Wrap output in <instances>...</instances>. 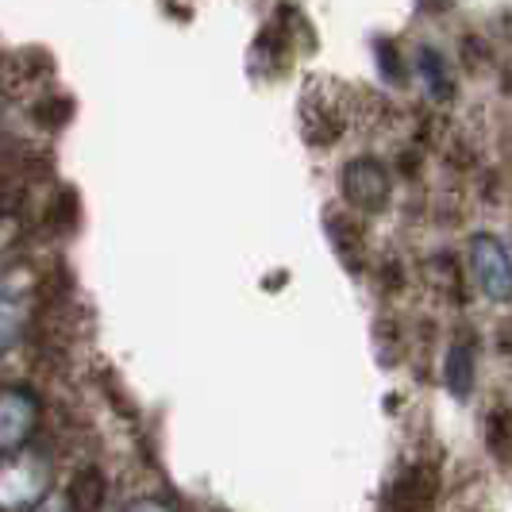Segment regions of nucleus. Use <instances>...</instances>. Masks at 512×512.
I'll list each match as a JSON object with an SVG mask.
<instances>
[{
  "instance_id": "obj_1",
  "label": "nucleus",
  "mask_w": 512,
  "mask_h": 512,
  "mask_svg": "<svg viewBox=\"0 0 512 512\" xmlns=\"http://www.w3.org/2000/svg\"><path fill=\"white\" fill-rule=\"evenodd\" d=\"M355 120V93L339 81H312L301 97V131L312 147H335Z\"/></svg>"
},
{
  "instance_id": "obj_2",
  "label": "nucleus",
  "mask_w": 512,
  "mask_h": 512,
  "mask_svg": "<svg viewBox=\"0 0 512 512\" xmlns=\"http://www.w3.org/2000/svg\"><path fill=\"white\" fill-rule=\"evenodd\" d=\"M470 274L493 305L512 301V255L497 235H474L470 239Z\"/></svg>"
},
{
  "instance_id": "obj_3",
  "label": "nucleus",
  "mask_w": 512,
  "mask_h": 512,
  "mask_svg": "<svg viewBox=\"0 0 512 512\" xmlns=\"http://www.w3.org/2000/svg\"><path fill=\"white\" fill-rule=\"evenodd\" d=\"M339 193L351 208L362 212H378L389 205V193H393V178L382 162L374 158H355L343 166V178H339Z\"/></svg>"
},
{
  "instance_id": "obj_4",
  "label": "nucleus",
  "mask_w": 512,
  "mask_h": 512,
  "mask_svg": "<svg viewBox=\"0 0 512 512\" xmlns=\"http://www.w3.org/2000/svg\"><path fill=\"white\" fill-rule=\"evenodd\" d=\"M39 428V401L27 389H0V459L24 451Z\"/></svg>"
},
{
  "instance_id": "obj_5",
  "label": "nucleus",
  "mask_w": 512,
  "mask_h": 512,
  "mask_svg": "<svg viewBox=\"0 0 512 512\" xmlns=\"http://www.w3.org/2000/svg\"><path fill=\"white\" fill-rule=\"evenodd\" d=\"M436 489V470L424 462H412L385 489V512H432L436 509Z\"/></svg>"
},
{
  "instance_id": "obj_6",
  "label": "nucleus",
  "mask_w": 512,
  "mask_h": 512,
  "mask_svg": "<svg viewBox=\"0 0 512 512\" xmlns=\"http://www.w3.org/2000/svg\"><path fill=\"white\" fill-rule=\"evenodd\" d=\"M66 501H70V512H101L104 501H108V482L97 466H81L74 474V482L66 489Z\"/></svg>"
},
{
  "instance_id": "obj_7",
  "label": "nucleus",
  "mask_w": 512,
  "mask_h": 512,
  "mask_svg": "<svg viewBox=\"0 0 512 512\" xmlns=\"http://www.w3.org/2000/svg\"><path fill=\"white\" fill-rule=\"evenodd\" d=\"M447 385L451 393L466 401L470 389H474V343L470 339H455L451 351H447Z\"/></svg>"
},
{
  "instance_id": "obj_8",
  "label": "nucleus",
  "mask_w": 512,
  "mask_h": 512,
  "mask_svg": "<svg viewBox=\"0 0 512 512\" xmlns=\"http://www.w3.org/2000/svg\"><path fill=\"white\" fill-rule=\"evenodd\" d=\"M486 443H489V451L497 455V459H512V416L505 409H497V412H489V420H486Z\"/></svg>"
},
{
  "instance_id": "obj_9",
  "label": "nucleus",
  "mask_w": 512,
  "mask_h": 512,
  "mask_svg": "<svg viewBox=\"0 0 512 512\" xmlns=\"http://www.w3.org/2000/svg\"><path fill=\"white\" fill-rule=\"evenodd\" d=\"M24 332V305L12 297H0V351H8Z\"/></svg>"
},
{
  "instance_id": "obj_10",
  "label": "nucleus",
  "mask_w": 512,
  "mask_h": 512,
  "mask_svg": "<svg viewBox=\"0 0 512 512\" xmlns=\"http://www.w3.org/2000/svg\"><path fill=\"white\" fill-rule=\"evenodd\" d=\"M131 512H170V509H162L158 501H143V505H135Z\"/></svg>"
}]
</instances>
